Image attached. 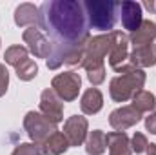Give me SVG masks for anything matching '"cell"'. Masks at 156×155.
Segmentation results:
<instances>
[{"mask_svg":"<svg viewBox=\"0 0 156 155\" xmlns=\"http://www.w3.org/2000/svg\"><path fill=\"white\" fill-rule=\"evenodd\" d=\"M38 28L49 39L53 51L47 59L49 70L80 66L89 37V24L82 2L49 0L38 7Z\"/></svg>","mask_w":156,"mask_h":155,"instance_id":"cell-1","label":"cell"},{"mask_svg":"<svg viewBox=\"0 0 156 155\" xmlns=\"http://www.w3.org/2000/svg\"><path fill=\"white\" fill-rule=\"evenodd\" d=\"M111 49V33L107 35H96L87 40L83 59H82V68L87 71V78L93 84V88L100 86L105 80V64L104 57Z\"/></svg>","mask_w":156,"mask_h":155,"instance_id":"cell-2","label":"cell"},{"mask_svg":"<svg viewBox=\"0 0 156 155\" xmlns=\"http://www.w3.org/2000/svg\"><path fill=\"white\" fill-rule=\"evenodd\" d=\"M89 29H100V31H109L116 24V15L120 9V2L113 0H85L82 2Z\"/></svg>","mask_w":156,"mask_h":155,"instance_id":"cell-3","label":"cell"},{"mask_svg":"<svg viewBox=\"0 0 156 155\" xmlns=\"http://www.w3.org/2000/svg\"><path fill=\"white\" fill-rule=\"evenodd\" d=\"M145 84V73L144 70H138V68H133L122 75L111 80L109 84V93H111V99L115 102H127L129 99H133L138 91H142Z\"/></svg>","mask_w":156,"mask_h":155,"instance_id":"cell-4","label":"cell"},{"mask_svg":"<svg viewBox=\"0 0 156 155\" xmlns=\"http://www.w3.org/2000/svg\"><path fill=\"white\" fill-rule=\"evenodd\" d=\"M109 64L116 73H125L133 70L129 62V37L122 31H111Z\"/></svg>","mask_w":156,"mask_h":155,"instance_id":"cell-5","label":"cell"},{"mask_svg":"<svg viewBox=\"0 0 156 155\" xmlns=\"http://www.w3.org/2000/svg\"><path fill=\"white\" fill-rule=\"evenodd\" d=\"M24 128L29 135V139L35 144H44L53 133H56V124H53L51 120H47L45 117L38 112H27L24 117Z\"/></svg>","mask_w":156,"mask_h":155,"instance_id":"cell-6","label":"cell"},{"mask_svg":"<svg viewBox=\"0 0 156 155\" xmlns=\"http://www.w3.org/2000/svg\"><path fill=\"white\" fill-rule=\"evenodd\" d=\"M82 88V78L75 71H64L58 73L56 77L51 80V89L64 100V102H71L75 100L80 93Z\"/></svg>","mask_w":156,"mask_h":155,"instance_id":"cell-7","label":"cell"},{"mask_svg":"<svg viewBox=\"0 0 156 155\" xmlns=\"http://www.w3.org/2000/svg\"><path fill=\"white\" fill-rule=\"evenodd\" d=\"M22 40H24V44H27V51H31L35 57L49 59V55L53 51V46H51L49 39L45 37V33L40 29L38 26L27 28L22 33Z\"/></svg>","mask_w":156,"mask_h":155,"instance_id":"cell-8","label":"cell"},{"mask_svg":"<svg viewBox=\"0 0 156 155\" xmlns=\"http://www.w3.org/2000/svg\"><path fill=\"white\" fill-rule=\"evenodd\" d=\"M40 113L51 120L53 124H58L64 120V102L53 89H44L40 95Z\"/></svg>","mask_w":156,"mask_h":155,"instance_id":"cell-9","label":"cell"},{"mask_svg":"<svg viewBox=\"0 0 156 155\" xmlns=\"http://www.w3.org/2000/svg\"><path fill=\"white\" fill-rule=\"evenodd\" d=\"M87 128H89V124H87V119L85 117L73 115L66 120L62 133L66 135L69 146H82L85 142V139H87V133H89Z\"/></svg>","mask_w":156,"mask_h":155,"instance_id":"cell-10","label":"cell"},{"mask_svg":"<svg viewBox=\"0 0 156 155\" xmlns=\"http://www.w3.org/2000/svg\"><path fill=\"white\" fill-rule=\"evenodd\" d=\"M142 120V113L133 108V106H122L116 108L115 112H111L109 115V124L116 130V131H125L127 128L138 124Z\"/></svg>","mask_w":156,"mask_h":155,"instance_id":"cell-11","label":"cell"},{"mask_svg":"<svg viewBox=\"0 0 156 155\" xmlns=\"http://www.w3.org/2000/svg\"><path fill=\"white\" fill-rule=\"evenodd\" d=\"M120 15H122V26L131 33H134L144 22L142 6L138 2H120Z\"/></svg>","mask_w":156,"mask_h":155,"instance_id":"cell-12","label":"cell"},{"mask_svg":"<svg viewBox=\"0 0 156 155\" xmlns=\"http://www.w3.org/2000/svg\"><path fill=\"white\" fill-rule=\"evenodd\" d=\"M156 39V24L153 20H144L142 26L129 35V42L133 44V47H144V46H149V44H154Z\"/></svg>","mask_w":156,"mask_h":155,"instance_id":"cell-13","label":"cell"},{"mask_svg":"<svg viewBox=\"0 0 156 155\" xmlns=\"http://www.w3.org/2000/svg\"><path fill=\"white\" fill-rule=\"evenodd\" d=\"M129 62L133 68H149L156 64V44H149L144 47H136L133 49V53H129Z\"/></svg>","mask_w":156,"mask_h":155,"instance_id":"cell-14","label":"cell"},{"mask_svg":"<svg viewBox=\"0 0 156 155\" xmlns=\"http://www.w3.org/2000/svg\"><path fill=\"white\" fill-rule=\"evenodd\" d=\"M105 146L109 148V155H131V141L125 131H111L105 133Z\"/></svg>","mask_w":156,"mask_h":155,"instance_id":"cell-15","label":"cell"},{"mask_svg":"<svg viewBox=\"0 0 156 155\" xmlns=\"http://www.w3.org/2000/svg\"><path fill=\"white\" fill-rule=\"evenodd\" d=\"M15 24L18 28H26V26L33 28V26H38V7H35L29 2L20 4L15 9Z\"/></svg>","mask_w":156,"mask_h":155,"instance_id":"cell-16","label":"cell"},{"mask_svg":"<svg viewBox=\"0 0 156 155\" xmlns=\"http://www.w3.org/2000/svg\"><path fill=\"white\" fill-rule=\"evenodd\" d=\"M104 106V95L100 93L98 88H89L83 95H82V100H80V108L85 115H94L102 110Z\"/></svg>","mask_w":156,"mask_h":155,"instance_id":"cell-17","label":"cell"},{"mask_svg":"<svg viewBox=\"0 0 156 155\" xmlns=\"http://www.w3.org/2000/svg\"><path fill=\"white\" fill-rule=\"evenodd\" d=\"M67 148H69V142H67V139H66V135H64L62 131L53 133V135L42 144L44 155H62V153L67 152Z\"/></svg>","mask_w":156,"mask_h":155,"instance_id":"cell-18","label":"cell"},{"mask_svg":"<svg viewBox=\"0 0 156 155\" xmlns=\"http://www.w3.org/2000/svg\"><path fill=\"white\" fill-rule=\"evenodd\" d=\"M105 133L102 130H93L87 133L85 139V152L87 155H102L105 152Z\"/></svg>","mask_w":156,"mask_h":155,"instance_id":"cell-19","label":"cell"},{"mask_svg":"<svg viewBox=\"0 0 156 155\" xmlns=\"http://www.w3.org/2000/svg\"><path fill=\"white\" fill-rule=\"evenodd\" d=\"M133 108H136L140 113H153L156 108V97L154 93H151V91H145V89H142V91H138L134 97H133V104H131Z\"/></svg>","mask_w":156,"mask_h":155,"instance_id":"cell-20","label":"cell"},{"mask_svg":"<svg viewBox=\"0 0 156 155\" xmlns=\"http://www.w3.org/2000/svg\"><path fill=\"white\" fill-rule=\"evenodd\" d=\"M4 59H5V62H7L9 66H13V68L16 70L20 64H24V62L29 59V51H27V47H24V46H11V47L5 49Z\"/></svg>","mask_w":156,"mask_h":155,"instance_id":"cell-21","label":"cell"},{"mask_svg":"<svg viewBox=\"0 0 156 155\" xmlns=\"http://www.w3.org/2000/svg\"><path fill=\"white\" fill-rule=\"evenodd\" d=\"M38 75V66H37V62L35 60H31V59H27L24 64H20L18 68H16V77L20 78V80H33V78Z\"/></svg>","mask_w":156,"mask_h":155,"instance_id":"cell-22","label":"cell"},{"mask_svg":"<svg viewBox=\"0 0 156 155\" xmlns=\"http://www.w3.org/2000/svg\"><path fill=\"white\" fill-rule=\"evenodd\" d=\"M11 155H44L42 152V146L35 144V142H24V144H18Z\"/></svg>","mask_w":156,"mask_h":155,"instance_id":"cell-23","label":"cell"},{"mask_svg":"<svg viewBox=\"0 0 156 155\" xmlns=\"http://www.w3.org/2000/svg\"><path fill=\"white\" fill-rule=\"evenodd\" d=\"M147 146H149V141H147V137L144 135V133H134L133 135V139H131V150L134 152V153H144L145 150H147Z\"/></svg>","mask_w":156,"mask_h":155,"instance_id":"cell-24","label":"cell"},{"mask_svg":"<svg viewBox=\"0 0 156 155\" xmlns=\"http://www.w3.org/2000/svg\"><path fill=\"white\" fill-rule=\"evenodd\" d=\"M7 86H9V71L4 64H0V97L5 95Z\"/></svg>","mask_w":156,"mask_h":155,"instance_id":"cell-25","label":"cell"},{"mask_svg":"<svg viewBox=\"0 0 156 155\" xmlns=\"http://www.w3.org/2000/svg\"><path fill=\"white\" fill-rule=\"evenodd\" d=\"M145 128H147V131H151L153 135H156V113L154 112L145 117Z\"/></svg>","mask_w":156,"mask_h":155,"instance_id":"cell-26","label":"cell"},{"mask_svg":"<svg viewBox=\"0 0 156 155\" xmlns=\"http://www.w3.org/2000/svg\"><path fill=\"white\" fill-rule=\"evenodd\" d=\"M145 152H147V155H156V144H154V142H151V144L147 146V150H145Z\"/></svg>","mask_w":156,"mask_h":155,"instance_id":"cell-27","label":"cell"},{"mask_svg":"<svg viewBox=\"0 0 156 155\" xmlns=\"http://www.w3.org/2000/svg\"><path fill=\"white\" fill-rule=\"evenodd\" d=\"M144 7H147L149 11H156V4H154V2H145V4H144Z\"/></svg>","mask_w":156,"mask_h":155,"instance_id":"cell-28","label":"cell"}]
</instances>
